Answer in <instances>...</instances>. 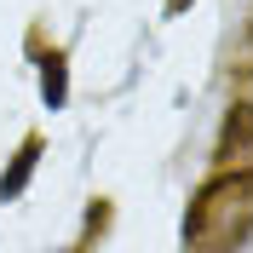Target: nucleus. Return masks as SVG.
<instances>
[{"label": "nucleus", "mask_w": 253, "mask_h": 253, "mask_svg": "<svg viewBox=\"0 0 253 253\" xmlns=\"http://www.w3.org/2000/svg\"><path fill=\"white\" fill-rule=\"evenodd\" d=\"M213 156L230 167V161H242V156H253V104L242 98V104H230V115H224V126H219V144H213Z\"/></svg>", "instance_id": "nucleus-1"}, {"label": "nucleus", "mask_w": 253, "mask_h": 253, "mask_svg": "<svg viewBox=\"0 0 253 253\" xmlns=\"http://www.w3.org/2000/svg\"><path fill=\"white\" fill-rule=\"evenodd\" d=\"M242 52L253 58V17H248V29H242Z\"/></svg>", "instance_id": "nucleus-3"}, {"label": "nucleus", "mask_w": 253, "mask_h": 253, "mask_svg": "<svg viewBox=\"0 0 253 253\" xmlns=\"http://www.w3.org/2000/svg\"><path fill=\"white\" fill-rule=\"evenodd\" d=\"M167 6H173V12H178V6H184V0H167Z\"/></svg>", "instance_id": "nucleus-4"}, {"label": "nucleus", "mask_w": 253, "mask_h": 253, "mask_svg": "<svg viewBox=\"0 0 253 253\" xmlns=\"http://www.w3.org/2000/svg\"><path fill=\"white\" fill-rule=\"evenodd\" d=\"M35 156H41V138H29V144H23V156H17V173L6 178L0 190H17V184H23V178H29V167H35Z\"/></svg>", "instance_id": "nucleus-2"}]
</instances>
